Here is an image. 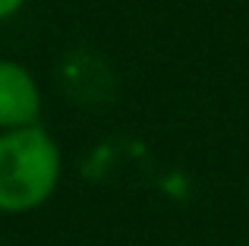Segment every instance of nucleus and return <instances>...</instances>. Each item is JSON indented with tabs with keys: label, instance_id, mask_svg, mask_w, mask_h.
<instances>
[{
	"label": "nucleus",
	"instance_id": "obj_1",
	"mask_svg": "<svg viewBox=\"0 0 249 246\" xmlns=\"http://www.w3.org/2000/svg\"><path fill=\"white\" fill-rule=\"evenodd\" d=\"M63 155L41 126L0 133V215H29L51 202L60 186Z\"/></svg>",
	"mask_w": 249,
	"mask_h": 246
},
{
	"label": "nucleus",
	"instance_id": "obj_2",
	"mask_svg": "<svg viewBox=\"0 0 249 246\" xmlns=\"http://www.w3.org/2000/svg\"><path fill=\"white\" fill-rule=\"evenodd\" d=\"M41 86L32 70L19 60L0 57V133L35 126L41 120Z\"/></svg>",
	"mask_w": 249,
	"mask_h": 246
},
{
	"label": "nucleus",
	"instance_id": "obj_3",
	"mask_svg": "<svg viewBox=\"0 0 249 246\" xmlns=\"http://www.w3.org/2000/svg\"><path fill=\"white\" fill-rule=\"evenodd\" d=\"M25 6V0H0V22H6V19H13L19 10Z\"/></svg>",
	"mask_w": 249,
	"mask_h": 246
}]
</instances>
